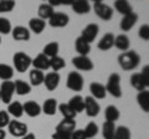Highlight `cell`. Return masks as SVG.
<instances>
[{"label":"cell","mask_w":149,"mask_h":139,"mask_svg":"<svg viewBox=\"0 0 149 139\" xmlns=\"http://www.w3.org/2000/svg\"><path fill=\"white\" fill-rule=\"evenodd\" d=\"M0 102H1V98H0Z\"/></svg>","instance_id":"50"},{"label":"cell","mask_w":149,"mask_h":139,"mask_svg":"<svg viewBox=\"0 0 149 139\" xmlns=\"http://www.w3.org/2000/svg\"><path fill=\"white\" fill-rule=\"evenodd\" d=\"M141 62V56L136 51H125L118 56V63L124 71H132L137 68Z\"/></svg>","instance_id":"1"},{"label":"cell","mask_w":149,"mask_h":139,"mask_svg":"<svg viewBox=\"0 0 149 139\" xmlns=\"http://www.w3.org/2000/svg\"><path fill=\"white\" fill-rule=\"evenodd\" d=\"M10 123V115L6 111H0V128H5Z\"/></svg>","instance_id":"43"},{"label":"cell","mask_w":149,"mask_h":139,"mask_svg":"<svg viewBox=\"0 0 149 139\" xmlns=\"http://www.w3.org/2000/svg\"><path fill=\"white\" fill-rule=\"evenodd\" d=\"M83 99H85V111H86V114L88 115V117H91V118L97 117L98 113H100V111H101V107H100L98 102H97L91 96H88V97H86V98H83Z\"/></svg>","instance_id":"10"},{"label":"cell","mask_w":149,"mask_h":139,"mask_svg":"<svg viewBox=\"0 0 149 139\" xmlns=\"http://www.w3.org/2000/svg\"><path fill=\"white\" fill-rule=\"evenodd\" d=\"M8 113L11 114L15 118H20L24 114V109H22V104L17 101H14L8 106Z\"/></svg>","instance_id":"31"},{"label":"cell","mask_w":149,"mask_h":139,"mask_svg":"<svg viewBox=\"0 0 149 139\" xmlns=\"http://www.w3.org/2000/svg\"><path fill=\"white\" fill-rule=\"evenodd\" d=\"M98 32H100L98 25H97V24H88V25L85 27V29L82 30L80 38L85 40L86 42L91 44V42H93V41L96 40L97 35H98Z\"/></svg>","instance_id":"9"},{"label":"cell","mask_w":149,"mask_h":139,"mask_svg":"<svg viewBox=\"0 0 149 139\" xmlns=\"http://www.w3.org/2000/svg\"><path fill=\"white\" fill-rule=\"evenodd\" d=\"M31 62H32V58L26 55L25 52H16L15 55L13 56V63H14V67L17 72H25L29 70V67L31 66Z\"/></svg>","instance_id":"3"},{"label":"cell","mask_w":149,"mask_h":139,"mask_svg":"<svg viewBox=\"0 0 149 139\" xmlns=\"http://www.w3.org/2000/svg\"><path fill=\"white\" fill-rule=\"evenodd\" d=\"M130 85H132L133 88H136L137 91L142 92V91L148 88L149 82H147L146 80H144L143 76L141 75V72H139V73H133V75L130 76Z\"/></svg>","instance_id":"15"},{"label":"cell","mask_w":149,"mask_h":139,"mask_svg":"<svg viewBox=\"0 0 149 139\" xmlns=\"http://www.w3.org/2000/svg\"><path fill=\"white\" fill-rule=\"evenodd\" d=\"M106 92L114 97V98H120L122 97V88H120V76L118 73H112L107 80Z\"/></svg>","instance_id":"2"},{"label":"cell","mask_w":149,"mask_h":139,"mask_svg":"<svg viewBox=\"0 0 149 139\" xmlns=\"http://www.w3.org/2000/svg\"><path fill=\"white\" fill-rule=\"evenodd\" d=\"M15 93V90H14V82L13 81H4L0 86V98L1 102L4 103H11V98L13 95Z\"/></svg>","instance_id":"6"},{"label":"cell","mask_w":149,"mask_h":139,"mask_svg":"<svg viewBox=\"0 0 149 139\" xmlns=\"http://www.w3.org/2000/svg\"><path fill=\"white\" fill-rule=\"evenodd\" d=\"M46 27V21L39 19V17H32V19L29 21V31H32L34 34L39 35L41 34Z\"/></svg>","instance_id":"24"},{"label":"cell","mask_w":149,"mask_h":139,"mask_svg":"<svg viewBox=\"0 0 149 139\" xmlns=\"http://www.w3.org/2000/svg\"><path fill=\"white\" fill-rule=\"evenodd\" d=\"M14 90H15V93H17L19 96H25L30 93L31 86L22 80H16L14 82Z\"/></svg>","instance_id":"27"},{"label":"cell","mask_w":149,"mask_h":139,"mask_svg":"<svg viewBox=\"0 0 149 139\" xmlns=\"http://www.w3.org/2000/svg\"><path fill=\"white\" fill-rule=\"evenodd\" d=\"M137 102H138L139 107L142 108V111H144L146 113L149 112V92H148V90L139 92L137 96Z\"/></svg>","instance_id":"28"},{"label":"cell","mask_w":149,"mask_h":139,"mask_svg":"<svg viewBox=\"0 0 149 139\" xmlns=\"http://www.w3.org/2000/svg\"><path fill=\"white\" fill-rule=\"evenodd\" d=\"M114 45V35L111 34V32H107L101 38V40L97 44V47H98L101 51H108L113 47Z\"/></svg>","instance_id":"20"},{"label":"cell","mask_w":149,"mask_h":139,"mask_svg":"<svg viewBox=\"0 0 149 139\" xmlns=\"http://www.w3.org/2000/svg\"><path fill=\"white\" fill-rule=\"evenodd\" d=\"M57 108H58L60 112H61L63 119H74V117H76V113H74L71 108H70V106L67 103L58 104Z\"/></svg>","instance_id":"39"},{"label":"cell","mask_w":149,"mask_h":139,"mask_svg":"<svg viewBox=\"0 0 149 139\" xmlns=\"http://www.w3.org/2000/svg\"><path fill=\"white\" fill-rule=\"evenodd\" d=\"M0 44H1V38H0Z\"/></svg>","instance_id":"49"},{"label":"cell","mask_w":149,"mask_h":139,"mask_svg":"<svg viewBox=\"0 0 149 139\" xmlns=\"http://www.w3.org/2000/svg\"><path fill=\"white\" fill-rule=\"evenodd\" d=\"M93 10H95L96 15L100 17V19L104 20V21H109L113 16V9H112L109 5L102 3L101 0H97L93 4Z\"/></svg>","instance_id":"4"},{"label":"cell","mask_w":149,"mask_h":139,"mask_svg":"<svg viewBox=\"0 0 149 139\" xmlns=\"http://www.w3.org/2000/svg\"><path fill=\"white\" fill-rule=\"evenodd\" d=\"M11 30H13L11 22L9 21L6 17H0V34L8 35L11 32Z\"/></svg>","instance_id":"41"},{"label":"cell","mask_w":149,"mask_h":139,"mask_svg":"<svg viewBox=\"0 0 149 139\" xmlns=\"http://www.w3.org/2000/svg\"><path fill=\"white\" fill-rule=\"evenodd\" d=\"M104 117H106V122L114 123L116 120L119 119L120 113L116 106H108V107L104 109Z\"/></svg>","instance_id":"30"},{"label":"cell","mask_w":149,"mask_h":139,"mask_svg":"<svg viewBox=\"0 0 149 139\" xmlns=\"http://www.w3.org/2000/svg\"><path fill=\"white\" fill-rule=\"evenodd\" d=\"M70 21V17L65 13H54V15L49 19V24L52 27H65Z\"/></svg>","instance_id":"11"},{"label":"cell","mask_w":149,"mask_h":139,"mask_svg":"<svg viewBox=\"0 0 149 139\" xmlns=\"http://www.w3.org/2000/svg\"><path fill=\"white\" fill-rule=\"evenodd\" d=\"M74 49L78 52V56H87L91 51V44L86 42L81 38H77L76 41H74Z\"/></svg>","instance_id":"23"},{"label":"cell","mask_w":149,"mask_h":139,"mask_svg":"<svg viewBox=\"0 0 149 139\" xmlns=\"http://www.w3.org/2000/svg\"><path fill=\"white\" fill-rule=\"evenodd\" d=\"M72 65L77 70L80 71H85V72H88V71H92L93 70V62L90 57L87 56H76L72 58Z\"/></svg>","instance_id":"8"},{"label":"cell","mask_w":149,"mask_h":139,"mask_svg":"<svg viewBox=\"0 0 149 139\" xmlns=\"http://www.w3.org/2000/svg\"><path fill=\"white\" fill-rule=\"evenodd\" d=\"M44 72L42 71H39V70H32V71L30 72V82H31V86H40L44 83Z\"/></svg>","instance_id":"34"},{"label":"cell","mask_w":149,"mask_h":139,"mask_svg":"<svg viewBox=\"0 0 149 139\" xmlns=\"http://www.w3.org/2000/svg\"><path fill=\"white\" fill-rule=\"evenodd\" d=\"M5 137H6V133H5V131L0 128V139H5Z\"/></svg>","instance_id":"48"},{"label":"cell","mask_w":149,"mask_h":139,"mask_svg":"<svg viewBox=\"0 0 149 139\" xmlns=\"http://www.w3.org/2000/svg\"><path fill=\"white\" fill-rule=\"evenodd\" d=\"M8 129H9V133H10L13 137L22 138L27 134V126L25 123L19 122V120H10Z\"/></svg>","instance_id":"7"},{"label":"cell","mask_w":149,"mask_h":139,"mask_svg":"<svg viewBox=\"0 0 149 139\" xmlns=\"http://www.w3.org/2000/svg\"><path fill=\"white\" fill-rule=\"evenodd\" d=\"M72 10L78 14V15H82V14H87L91 10V5L90 3L86 1V0H77V1H72L71 4Z\"/></svg>","instance_id":"22"},{"label":"cell","mask_w":149,"mask_h":139,"mask_svg":"<svg viewBox=\"0 0 149 139\" xmlns=\"http://www.w3.org/2000/svg\"><path fill=\"white\" fill-rule=\"evenodd\" d=\"M21 139H35V134H32V133H27L25 137H22Z\"/></svg>","instance_id":"47"},{"label":"cell","mask_w":149,"mask_h":139,"mask_svg":"<svg viewBox=\"0 0 149 139\" xmlns=\"http://www.w3.org/2000/svg\"><path fill=\"white\" fill-rule=\"evenodd\" d=\"M70 106V108H71L74 113H81L82 111H85V99H83V97L81 96H73L70 102L67 103Z\"/></svg>","instance_id":"21"},{"label":"cell","mask_w":149,"mask_h":139,"mask_svg":"<svg viewBox=\"0 0 149 139\" xmlns=\"http://www.w3.org/2000/svg\"><path fill=\"white\" fill-rule=\"evenodd\" d=\"M60 80L61 77L57 72H49L44 77V85L49 91H55L60 85Z\"/></svg>","instance_id":"12"},{"label":"cell","mask_w":149,"mask_h":139,"mask_svg":"<svg viewBox=\"0 0 149 139\" xmlns=\"http://www.w3.org/2000/svg\"><path fill=\"white\" fill-rule=\"evenodd\" d=\"M58 50H60V45L57 42H50L47 44L44 47L42 50V54L45 55L46 57H49V58H52L55 56H57V54H58Z\"/></svg>","instance_id":"33"},{"label":"cell","mask_w":149,"mask_h":139,"mask_svg":"<svg viewBox=\"0 0 149 139\" xmlns=\"http://www.w3.org/2000/svg\"><path fill=\"white\" fill-rule=\"evenodd\" d=\"M13 38L16 41H29L31 38V34L27 27L25 26H15L11 30Z\"/></svg>","instance_id":"16"},{"label":"cell","mask_w":149,"mask_h":139,"mask_svg":"<svg viewBox=\"0 0 149 139\" xmlns=\"http://www.w3.org/2000/svg\"><path fill=\"white\" fill-rule=\"evenodd\" d=\"M114 9L117 10L119 14H122V15H128V14L133 13V9H132V5L125 1V0H117V1H114Z\"/></svg>","instance_id":"32"},{"label":"cell","mask_w":149,"mask_h":139,"mask_svg":"<svg viewBox=\"0 0 149 139\" xmlns=\"http://www.w3.org/2000/svg\"><path fill=\"white\" fill-rule=\"evenodd\" d=\"M137 21H138V15L134 11L128 14V15H124L122 20H120V29H122V31H129L137 24Z\"/></svg>","instance_id":"17"},{"label":"cell","mask_w":149,"mask_h":139,"mask_svg":"<svg viewBox=\"0 0 149 139\" xmlns=\"http://www.w3.org/2000/svg\"><path fill=\"white\" fill-rule=\"evenodd\" d=\"M73 131H76V120L74 119H63L56 127V132L70 134V136L73 133Z\"/></svg>","instance_id":"14"},{"label":"cell","mask_w":149,"mask_h":139,"mask_svg":"<svg viewBox=\"0 0 149 139\" xmlns=\"http://www.w3.org/2000/svg\"><path fill=\"white\" fill-rule=\"evenodd\" d=\"M71 139H87V138L82 129H77V131H73V133L71 134Z\"/></svg>","instance_id":"45"},{"label":"cell","mask_w":149,"mask_h":139,"mask_svg":"<svg viewBox=\"0 0 149 139\" xmlns=\"http://www.w3.org/2000/svg\"><path fill=\"white\" fill-rule=\"evenodd\" d=\"M65 66H66V62H65V60L62 57H60L58 55L52 58H50V68L54 72L60 71V70H62Z\"/></svg>","instance_id":"37"},{"label":"cell","mask_w":149,"mask_h":139,"mask_svg":"<svg viewBox=\"0 0 149 139\" xmlns=\"http://www.w3.org/2000/svg\"><path fill=\"white\" fill-rule=\"evenodd\" d=\"M113 139H130L129 128L124 127V126L116 127V132H114V138Z\"/></svg>","instance_id":"40"},{"label":"cell","mask_w":149,"mask_h":139,"mask_svg":"<svg viewBox=\"0 0 149 139\" xmlns=\"http://www.w3.org/2000/svg\"><path fill=\"white\" fill-rule=\"evenodd\" d=\"M90 91H91V97H93L95 99H103L107 96L106 87L100 82H92L90 85Z\"/></svg>","instance_id":"19"},{"label":"cell","mask_w":149,"mask_h":139,"mask_svg":"<svg viewBox=\"0 0 149 139\" xmlns=\"http://www.w3.org/2000/svg\"><path fill=\"white\" fill-rule=\"evenodd\" d=\"M83 133H85V136L87 139H93L97 134H98V126L95 123V122H90L86 126L85 129H82Z\"/></svg>","instance_id":"38"},{"label":"cell","mask_w":149,"mask_h":139,"mask_svg":"<svg viewBox=\"0 0 149 139\" xmlns=\"http://www.w3.org/2000/svg\"><path fill=\"white\" fill-rule=\"evenodd\" d=\"M54 8L50 5V4H41L37 9V15H39V19L41 20H46V19H50L51 16L54 15Z\"/></svg>","instance_id":"29"},{"label":"cell","mask_w":149,"mask_h":139,"mask_svg":"<svg viewBox=\"0 0 149 139\" xmlns=\"http://www.w3.org/2000/svg\"><path fill=\"white\" fill-rule=\"evenodd\" d=\"M113 46H116L118 50H120V51H128V49H129V46H130V40H129V38L127 35H124V34H120V35H118L117 38H114V45Z\"/></svg>","instance_id":"26"},{"label":"cell","mask_w":149,"mask_h":139,"mask_svg":"<svg viewBox=\"0 0 149 139\" xmlns=\"http://www.w3.org/2000/svg\"><path fill=\"white\" fill-rule=\"evenodd\" d=\"M139 38L144 41H148L149 40V25L148 24H144L141 26V29H139Z\"/></svg>","instance_id":"44"},{"label":"cell","mask_w":149,"mask_h":139,"mask_svg":"<svg viewBox=\"0 0 149 139\" xmlns=\"http://www.w3.org/2000/svg\"><path fill=\"white\" fill-rule=\"evenodd\" d=\"M22 109H24V112L31 118L39 117V115L41 114V106L35 101L25 102V103L22 104Z\"/></svg>","instance_id":"13"},{"label":"cell","mask_w":149,"mask_h":139,"mask_svg":"<svg viewBox=\"0 0 149 139\" xmlns=\"http://www.w3.org/2000/svg\"><path fill=\"white\" fill-rule=\"evenodd\" d=\"M15 8L14 0H0V13H10Z\"/></svg>","instance_id":"42"},{"label":"cell","mask_w":149,"mask_h":139,"mask_svg":"<svg viewBox=\"0 0 149 139\" xmlns=\"http://www.w3.org/2000/svg\"><path fill=\"white\" fill-rule=\"evenodd\" d=\"M114 132H116L114 123H111V122L103 123V126H102V136H103L104 139H113Z\"/></svg>","instance_id":"36"},{"label":"cell","mask_w":149,"mask_h":139,"mask_svg":"<svg viewBox=\"0 0 149 139\" xmlns=\"http://www.w3.org/2000/svg\"><path fill=\"white\" fill-rule=\"evenodd\" d=\"M14 76V68L6 63H0V78L3 81H10Z\"/></svg>","instance_id":"35"},{"label":"cell","mask_w":149,"mask_h":139,"mask_svg":"<svg viewBox=\"0 0 149 139\" xmlns=\"http://www.w3.org/2000/svg\"><path fill=\"white\" fill-rule=\"evenodd\" d=\"M31 65L34 66L35 70H39V71H46V70L50 68V58L46 57L44 54H39L34 60H32Z\"/></svg>","instance_id":"18"},{"label":"cell","mask_w":149,"mask_h":139,"mask_svg":"<svg viewBox=\"0 0 149 139\" xmlns=\"http://www.w3.org/2000/svg\"><path fill=\"white\" fill-rule=\"evenodd\" d=\"M66 86L68 90L74 91V92H80L83 88V77L80 72H70L67 76V81H66Z\"/></svg>","instance_id":"5"},{"label":"cell","mask_w":149,"mask_h":139,"mask_svg":"<svg viewBox=\"0 0 149 139\" xmlns=\"http://www.w3.org/2000/svg\"><path fill=\"white\" fill-rule=\"evenodd\" d=\"M52 139H71V136L65 133H60V132H55L52 134Z\"/></svg>","instance_id":"46"},{"label":"cell","mask_w":149,"mask_h":139,"mask_svg":"<svg viewBox=\"0 0 149 139\" xmlns=\"http://www.w3.org/2000/svg\"><path fill=\"white\" fill-rule=\"evenodd\" d=\"M57 107H58L57 101L55 98H49L44 102L42 107H41V112H44L47 115H54L56 113V111H57Z\"/></svg>","instance_id":"25"}]
</instances>
